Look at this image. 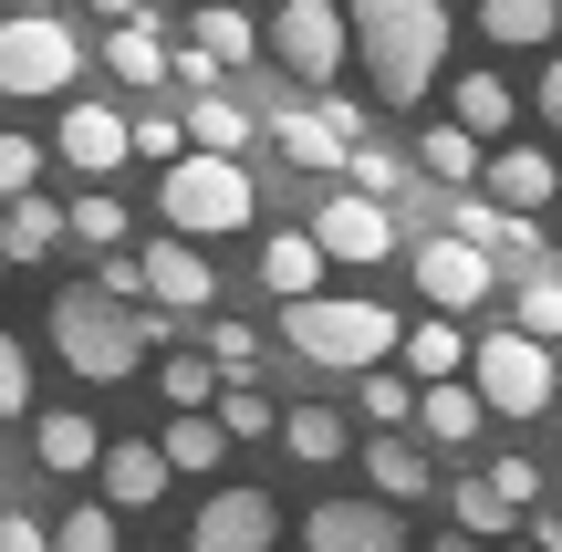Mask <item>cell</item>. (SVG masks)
I'll use <instances>...</instances> for the list:
<instances>
[{
  "label": "cell",
  "instance_id": "cell-28",
  "mask_svg": "<svg viewBox=\"0 0 562 552\" xmlns=\"http://www.w3.org/2000/svg\"><path fill=\"white\" fill-rule=\"evenodd\" d=\"M510 334H531V345H562V271L531 261L521 282H510Z\"/></svg>",
  "mask_w": 562,
  "mask_h": 552
},
{
  "label": "cell",
  "instance_id": "cell-49",
  "mask_svg": "<svg viewBox=\"0 0 562 552\" xmlns=\"http://www.w3.org/2000/svg\"><path fill=\"white\" fill-rule=\"evenodd\" d=\"M427 552H490V542H469V532H448V542H427Z\"/></svg>",
  "mask_w": 562,
  "mask_h": 552
},
{
  "label": "cell",
  "instance_id": "cell-15",
  "mask_svg": "<svg viewBox=\"0 0 562 552\" xmlns=\"http://www.w3.org/2000/svg\"><path fill=\"white\" fill-rule=\"evenodd\" d=\"M63 167L74 178H115L125 167V104H63Z\"/></svg>",
  "mask_w": 562,
  "mask_h": 552
},
{
  "label": "cell",
  "instance_id": "cell-26",
  "mask_svg": "<svg viewBox=\"0 0 562 552\" xmlns=\"http://www.w3.org/2000/svg\"><path fill=\"white\" fill-rule=\"evenodd\" d=\"M261 292H281V303L323 292V250H313V229H271V240H261Z\"/></svg>",
  "mask_w": 562,
  "mask_h": 552
},
{
  "label": "cell",
  "instance_id": "cell-42",
  "mask_svg": "<svg viewBox=\"0 0 562 552\" xmlns=\"http://www.w3.org/2000/svg\"><path fill=\"white\" fill-rule=\"evenodd\" d=\"M32 178H42V146L0 125V199H21V188H32Z\"/></svg>",
  "mask_w": 562,
  "mask_h": 552
},
{
  "label": "cell",
  "instance_id": "cell-35",
  "mask_svg": "<svg viewBox=\"0 0 562 552\" xmlns=\"http://www.w3.org/2000/svg\"><path fill=\"white\" fill-rule=\"evenodd\" d=\"M448 511H459V532H469V542H510V521H521V511H510V500L490 491L480 470H469L459 491H448Z\"/></svg>",
  "mask_w": 562,
  "mask_h": 552
},
{
  "label": "cell",
  "instance_id": "cell-38",
  "mask_svg": "<svg viewBox=\"0 0 562 552\" xmlns=\"http://www.w3.org/2000/svg\"><path fill=\"white\" fill-rule=\"evenodd\" d=\"M355 407L375 417V428H406V417H417V386H406V375H385V365H364V375H355Z\"/></svg>",
  "mask_w": 562,
  "mask_h": 552
},
{
  "label": "cell",
  "instance_id": "cell-16",
  "mask_svg": "<svg viewBox=\"0 0 562 552\" xmlns=\"http://www.w3.org/2000/svg\"><path fill=\"white\" fill-rule=\"evenodd\" d=\"M480 178H490V209H552V199H562L552 146H490Z\"/></svg>",
  "mask_w": 562,
  "mask_h": 552
},
{
  "label": "cell",
  "instance_id": "cell-18",
  "mask_svg": "<svg viewBox=\"0 0 562 552\" xmlns=\"http://www.w3.org/2000/svg\"><path fill=\"white\" fill-rule=\"evenodd\" d=\"M32 459H42L53 480H83V470L104 459V428H94L83 407H42V417H32Z\"/></svg>",
  "mask_w": 562,
  "mask_h": 552
},
{
  "label": "cell",
  "instance_id": "cell-47",
  "mask_svg": "<svg viewBox=\"0 0 562 552\" xmlns=\"http://www.w3.org/2000/svg\"><path fill=\"white\" fill-rule=\"evenodd\" d=\"M531 552H562V511H531Z\"/></svg>",
  "mask_w": 562,
  "mask_h": 552
},
{
  "label": "cell",
  "instance_id": "cell-23",
  "mask_svg": "<svg viewBox=\"0 0 562 552\" xmlns=\"http://www.w3.org/2000/svg\"><path fill=\"white\" fill-rule=\"evenodd\" d=\"M364 480H375V500H385V511H396V500H427V491H438V470L417 459V438H396V428L364 449Z\"/></svg>",
  "mask_w": 562,
  "mask_h": 552
},
{
  "label": "cell",
  "instance_id": "cell-25",
  "mask_svg": "<svg viewBox=\"0 0 562 552\" xmlns=\"http://www.w3.org/2000/svg\"><path fill=\"white\" fill-rule=\"evenodd\" d=\"M417 428L438 438V449H469V438L490 428V407H480V396L459 386V375H438V386H417Z\"/></svg>",
  "mask_w": 562,
  "mask_h": 552
},
{
  "label": "cell",
  "instance_id": "cell-30",
  "mask_svg": "<svg viewBox=\"0 0 562 552\" xmlns=\"http://www.w3.org/2000/svg\"><path fill=\"white\" fill-rule=\"evenodd\" d=\"M157 459H167V480H209V470H220V459H229V438L220 428H209V417H167V438H157Z\"/></svg>",
  "mask_w": 562,
  "mask_h": 552
},
{
  "label": "cell",
  "instance_id": "cell-39",
  "mask_svg": "<svg viewBox=\"0 0 562 552\" xmlns=\"http://www.w3.org/2000/svg\"><path fill=\"white\" fill-rule=\"evenodd\" d=\"M53 552H115V511H104V500L63 511V521H53Z\"/></svg>",
  "mask_w": 562,
  "mask_h": 552
},
{
  "label": "cell",
  "instance_id": "cell-8",
  "mask_svg": "<svg viewBox=\"0 0 562 552\" xmlns=\"http://www.w3.org/2000/svg\"><path fill=\"white\" fill-rule=\"evenodd\" d=\"M355 136H375V115H364V104H344V94H323V104H281V115H271V146L302 167V178L344 167V146H355Z\"/></svg>",
  "mask_w": 562,
  "mask_h": 552
},
{
  "label": "cell",
  "instance_id": "cell-1",
  "mask_svg": "<svg viewBox=\"0 0 562 552\" xmlns=\"http://www.w3.org/2000/svg\"><path fill=\"white\" fill-rule=\"evenodd\" d=\"M344 42H355L375 104H417L448 74V0H344Z\"/></svg>",
  "mask_w": 562,
  "mask_h": 552
},
{
  "label": "cell",
  "instance_id": "cell-32",
  "mask_svg": "<svg viewBox=\"0 0 562 552\" xmlns=\"http://www.w3.org/2000/svg\"><path fill=\"white\" fill-rule=\"evenodd\" d=\"M188 42H199V53L220 63V74H229V63H250V53H261V32H250V11H229V0H209V11L188 21Z\"/></svg>",
  "mask_w": 562,
  "mask_h": 552
},
{
  "label": "cell",
  "instance_id": "cell-21",
  "mask_svg": "<svg viewBox=\"0 0 562 552\" xmlns=\"http://www.w3.org/2000/svg\"><path fill=\"white\" fill-rule=\"evenodd\" d=\"M480 32L501 53H552L562 42V0H480Z\"/></svg>",
  "mask_w": 562,
  "mask_h": 552
},
{
  "label": "cell",
  "instance_id": "cell-46",
  "mask_svg": "<svg viewBox=\"0 0 562 552\" xmlns=\"http://www.w3.org/2000/svg\"><path fill=\"white\" fill-rule=\"evenodd\" d=\"M542 125H562V42H552V63H542Z\"/></svg>",
  "mask_w": 562,
  "mask_h": 552
},
{
  "label": "cell",
  "instance_id": "cell-17",
  "mask_svg": "<svg viewBox=\"0 0 562 552\" xmlns=\"http://www.w3.org/2000/svg\"><path fill=\"white\" fill-rule=\"evenodd\" d=\"M104 511H146V500H167V459L157 438H104Z\"/></svg>",
  "mask_w": 562,
  "mask_h": 552
},
{
  "label": "cell",
  "instance_id": "cell-34",
  "mask_svg": "<svg viewBox=\"0 0 562 552\" xmlns=\"http://www.w3.org/2000/svg\"><path fill=\"white\" fill-rule=\"evenodd\" d=\"M63 240H83V250H125V199H115V188H83V199L63 209Z\"/></svg>",
  "mask_w": 562,
  "mask_h": 552
},
{
  "label": "cell",
  "instance_id": "cell-3",
  "mask_svg": "<svg viewBox=\"0 0 562 552\" xmlns=\"http://www.w3.org/2000/svg\"><path fill=\"white\" fill-rule=\"evenodd\" d=\"M53 354L83 375V386H125L146 365V334H136V303H104L94 282L53 292Z\"/></svg>",
  "mask_w": 562,
  "mask_h": 552
},
{
  "label": "cell",
  "instance_id": "cell-48",
  "mask_svg": "<svg viewBox=\"0 0 562 552\" xmlns=\"http://www.w3.org/2000/svg\"><path fill=\"white\" fill-rule=\"evenodd\" d=\"M83 11H94V21H136L146 0H83Z\"/></svg>",
  "mask_w": 562,
  "mask_h": 552
},
{
  "label": "cell",
  "instance_id": "cell-10",
  "mask_svg": "<svg viewBox=\"0 0 562 552\" xmlns=\"http://www.w3.org/2000/svg\"><path fill=\"white\" fill-rule=\"evenodd\" d=\"M281 542V500L271 491H209L188 521V552H271Z\"/></svg>",
  "mask_w": 562,
  "mask_h": 552
},
{
  "label": "cell",
  "instance_id": "cell-33",
  "mask_svg": "<svg viewBox=\"0 0 562 552\" xmlns=\"http://www.w3.org/2000/svg\"><path fill=\"white\" fill-rule=\"evenodd\" d=\"M480 157H490V146L459 136V125H427V136H417V167H427L438 188H469V178H480Z\"/></svg>",
  "mask_w": 562,
  "mask_h": 552
},
{
  "label": "cell",
  "instance_id": "cell-50",
  "mask_svg": "<svg viewBox=\"0 0 562 552\" xmlns=\"http://www.w3.org/2000/svg\"><path fill=\"white\" fill-rule=\"evenodd\" d=\"M552 240H562V199H552Z\"/></svg>",
  "mask_w": 562,
  "mask_h": 552
},
{
  "label": "cell",
  "instance_id": "cell-44",
  "mask_svg": "<svg viewBox=\"0 0 562 552\" xmlns=\"http://www.w3.org/2000/svg\"><path fill=\"white\" fill-rule=\"evenodd\" d=\"M94 292H104V303H136V250H104V261H94Z\"/></svg>",
  "mask_w": 562,
  "mask_h": 552
},
{
  "label": "cell",
  "instance_id": "cell-20",
  "mask_svg": "<svg viewBox=\"0 0 562 552\" xmlns=\"http://www.w3.org/2000/svg\"><path fill=\"white\" fill-rule=\"evenodd\" d=\"M167 53H178V42L157 32V21H104V63H115V83H136V94H157L167 83Z\"/></svg>",
  "mask_w": 562,
  "mask_h": 552
},
{
  "label": "cell",
  "instance_id": "cell-9",
  "mask_svg": "<svg viewBox=\"0 0 562 552\" xmlns=\"http://www.w3.org/2000/svg\"><path fill=\"white\" fill-rule=\"evenodd\" d=\"M313 250L323 261H396V209L385 199H355V188H334V199H313Z\"/></svg>",
  "mask_w": 562,
  "mask_h": 552
},
{
  "label": "cell",
  "instance_id": "cell-14",
  "mask_svg": "<svg viewBox=\"0 0 562 552\" xmlns=\"http://www.w3.org/2000/svg\"><path fill=\"white\" fill-rule=\"evenodd\" d=\"M448 240H469V250H480V261H542V229H531L521 219V209H490V199H459V209H448Z\"/></svg>",
  "mask_w": 562,
  "mask_h": 552
},
{
  "label": "cell",
  "instance_id": "cell-11",
  "mask_svg": "<svg viewBox=\"0 0 562 552\" xmlns=\"http://www.w3.org/2000/svg\"><path fill=\"white\" fill-rule=\"evenodd\" d=\"M417 292L438 313H480L490 292H501V261H480L469 240H417Z\"/></svg>",
  "mask_w": 562,
  "mask_h": 552
},
{
  "label": "cell",
  "instance_id": "cell-13",
  "mask_svg": "<svg viewBox=\"0 0 562 552\" xmlns=\"http://www.w3.org/2000/svg\"><path fill=\"white\" fill-rule=\"evenodd\" d=\"M136 282L167 292V313H209V292H220V271L199 261V240H178V229H157V240L136 250Z\"/></svg>",
  "mask_w": 562,
  "mask_h": 552
},
{
  "label": "cell",
  "instance_id": "cell-12",
  "mask_svg": "<svg viewBox=\"0 0 562 552\" xmlns=\"http://www.w3.org/2000/svg\"><path fill=\"white\" fill-rule=\"evenodd\" d=\"M302 552H406V521L385 500H323L302 511Z\"/></svg>",
  "mask_w": 562,
  "mask_h": 552
},
{
  "label": "cell",
  "instance_id": "cell-7",
  "mask_svg": "<svg viewBox=\"0 0 562 552\" xmlns=\"http://www.w3.org/2000/svg\"><path fill=\"white\" fill-rule=\"evenodd\" d=\"M271 53H281L292 83L334 94V74L355 63V42H344V0H281V11H271Z\"/></svg>",
  "mask_w": 562,
  "mask_h": 552
},
{
  "label": "cell",
  "instance_id": "cell-43",
  "mask_svg": "<svg viewBox=\"0 0 562 552\" xmlns=\"http://www.w3.org/2000/svg\"><path fill=\"white\" fill-rule=\"evenodd\" d=\"M21 407H32V354L0 334V417H21Z\"/></svg>",
  "mask_w": 562,
  "mask_h": 552
},
{
  "label": "cell",
  "instance_id": "cell-2",
  "mask_svg": "<svg viewBox=\"0 0 562 552\" xmlns=\"http://www.w3.org/2000/svg\"><path fill=\"white\" fill-rule=\"evenodd\" d=\"M396 334H406V324H396L385 303H364V292H302V303H281V345H292L302 365H323V375L385 365Z\"/></svg>",
  "mask_w": 562,
  "mask_h": 552
},
{
  "label": "cell",
  "instance_id": "cell-27",
  "mask_svg": "<svg viewBox=\"0 0 562 552\" xmlns=\"http://www.w3.org/2000/svg\"><path fill=\"white\" fill-rule=\"evenodd\" d=\"M396 345H406V375H417V386H438V375H459V365H469V334L448 324V313H427V324H406Z\"/></svg>",
  "mask_w": 562,
  "mask_h": 552
},
{
  "label": "cell",
  "instance_id": "cell-6",
  "mask_svg": "<svg viewBox=\"0 0 562 552\" xmlns=\"http://www.w3.org/2000/svg\"><path fill=\"white\" fill-rule=\"evenodd\" d=\"M83 74V32L53 11H11L0 21V94H74Z\"/></svg>",
  "mask_w": 562,
  "mask_h": 552
},
{
  "label": "cell",
  "instance_id": "cell-24",
  "mask_svg": "<svg viewBox=\"0 0 562 552\" xmlns=\"http://www.w3.org/2000/svg\"><path fill=\"white\" fill-rule=\"evenodd\" d=\"M510 115H521V94H510L501 74H459V83H448V125H459V136H480V146H490Z\"/></svg>",
  "mask_w": 562,
  "mask_h": 552
},
{
  "label": "cell",
  "instance_id": "cell-29",
  "mask_svg": "<svg viewBox=\"0 0 562 552\" xmlns=\"http://www.w3.org/2000/svg\"><path fill=\"white\" fill-rule=\"evenodd\" d=\"M209 428H220V438H271L281 407L250 386V375H220V396H209Z\"/></svg>",
  "mask_w": 562,
  "mask_h": 552
},
{
  "label": "cell",
  "instance_id": "cell-19",
  "mask_svg": "<svg viewBox=\"0 0 562 552\" xmlns=\"http://www.w3.org/2000/svg\"><path fill=\"white\" fill-rule=\"evenodd\" d=\"M178 136H188V157H250V104H229V94H188V115H178Z\"/></svg>",
  "mask_w": 562,
  "mask_h": 552
},
{
  "label": "cell",
  "instance_id": "cell-31",
  "mask_svg": "<svg viewBox=\"0 0 562 552\" xmlns=\"http://www.w3.org/2000/svg\"><path fill=\"white\" fill-rule=\"evenodd\" d=\"M281 449H292V459H313V470H334L355 438H344V417H334V407H281Z\"/></svg>",
  "mask_w": 562,
  "mask_h": 552
},
{
  "label": "cell",
  "instance_id": "cell-40",
  "mask_svg": "<svg viewBox=\"0 0 562 552\" xmlns=\"http://www.w3.org/2000/svg\"><path fill=\"white\" fill-rule=\"evenodd\" d=\"M480 480H490V491L510 500V511H542V470H531V459H490Z\"/></svg>",
  "mask_w": 562,
  "mask_h": 552
},
{
  "label": "cell",
  "instance_id": "cell-5",
  "mask_svg": "<svg viewBox=\"0 0 562 552\" xmlns=\"http://www.w3.org/2000/svg\"><path fill=\"white\" fill-rule=\"evenodd\" d=\"M469 396H480L490 417H542V407H552V345L490 324L480 345H469Z\"/></svg>",
  "mask_w": 562,
  "mask_h": 552
},
{
  "label": "cell",
  "instance_id": "cell-22",
  "mask_svg": "<svg viewBox=\"0 0 562 552\" xmlns=\"http://www.w3.org/2000/svg\"><path fill=\"white\" fill-rule=\"evenodd\" d=\"M63 250V209L42 199V188H21L11 209H0V261H53Z\"/></svg>",
  "mask_w": 562,
  "mask_h": 552
},
{
  "label": "cell",
  "instance_id": "cell-36",
  "mask_svg": "<svg viewBox=\"0 0 562 552\" xmlns=\"http://www.w3.org/2000/svg\"><path fill=\"white\" fill-rule=\"evenodd\" d=\"M157 386H167V407H178V417H209L220 365H209V354H188V345H167V375H157Z\"/></svg>",
  "mask_w": 562,
  "mask_h": 552
},
{
  "label": "cell",
  "instance_id": "cell-41",
  "mask_svg": "<svg viewBox=\"0 0 562 552\" xmlns=\"http://www.w3.org/2000/svg\"><path fill=\"white\" fill-rule=\"evenodd\" d=\"M199 354H209V365H220V375H240L250 354H261V334H250V324H229V313H220V324H209V345H199Z\"/></svg>",
  "mask_w": 562,
  "mask_h": 552
},
{
  "label": "cell",
  "instance_id": "cell-37",
  "mask_svg": "<svg viewBox=\"0 0 562 552\" xmlns=\"http://www.w3.org/2000/svg\"><path fill=\"white\" fill-rule=\"evenodd\" d=\"M344 178H355V199H396L406 157H396L385 136H355V146H344Z\"/></svg>",
  "mask_w": 562,
  "mask_h": 552
},
{
  "label": "cell",
  "instance_id": "cell-45",
  "mask_svg": "<svg viewBox=\"0 0 562 552\" xmlns=\"http://www.w3.org/2000/svg\"><path fill=\"white\" fill-rule=\"evenodd\" d=\"M0 552H53V532H42L32 511H0Z\"/></svg>",
  "mask_w": 562,
  "mask_h": 552
},
{
  "label": "cell",
  "instance_id": "cell-52",
  "mask_svg": "<svg viewBox=\"0 0 562 552\" xmlns=\"http://www.w3.org/2000/svg\"><path fill=\"white\" fill-rule=\"evenodd\" d=\"M0 271H11V261H0Z\"/></svg>",
  "mask_w": 562,
  "mask_h": 552
},
{
  "label": "cell",
  "instance_id": "cell-51",
  "mask_svg": "<svg viewBox=\"0 0 562 552\" xmlns=\"http://www.w3.org/2000/svg\"><path fill=\"white\" fill-rule=\"evenodd\" d=\"M501 552H531V542H501Z\"/></svg>",
  "mask_w": 562,
  "mask_h": 552
},
{
  "label": "cell",
  "instance_id": "cell-4",
  "mask_svg": "<svg viewBox=\"0 0 562 552\" xmlns=\"http://www.w3.org/2000/svg\"><path fill=\"white\" fill-rule=\"evenodd\" d=\"M250 167L240 157H178L157 178V219L178 229V240H220V229H250Z\"/></svg>",
  "mask_w": 562,
  "mask_h": 552
}]
</instances>
